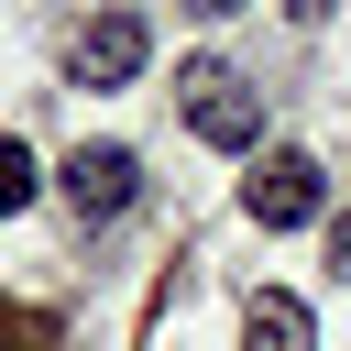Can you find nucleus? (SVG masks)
<instances>
[{
  "instance_id": "7ed1b4c3",
  "label": "nucleus",
  "mask_w": 351,
  "mask_h": 351,
  "mask_svg": "<svg viewBox=\"0 0 351 351\" xmlns=\"http://www.w3.org/2000/svg\"><path fill=\"white\" fill-rule=\"evenodd\" d=\"M55 186H66V208H77V219H121V208L143 197V165H132L121 143H77V154L55 165Z\"/></svg>"
},
{
  "instance_id": "423d86ee",
  "label": "nucleus",
  "mask_w": 351,
  "mask_h": 351,
  "mask_svg": "<svg viewBox=\"0 0 351 351\" xmlns=\"http://www.w3.org/2000/svg\"><path fill=\"white\" fill-rule=\"evenodd\" d=\"M33 186H44V176H33V154L0 132V219H22V208H33Z\"/></svg>"
},
{
  "instance_id": "20e7f679",
  "label": "nucleus",
  "mask_w": 351,
  "mask_h": 351,
  "mask_svg": "<svg viewBox=\"0 0 351 351\" xmlns=\"http://www.w3.org/2000/svg\"><path fill=\"white\" fill-rule=\"evenodd\" d=\"M143 55H154L143 11H99V22L77 33V88H132V77H143Z\"/></svg>"
},
{
  "instance_id": "1a4fd4ad",
  "label": "nucleus",
  "mask_w": 351,
  "mask_h": 351,
  "mask_svg": "<svg viewBox=\"0 0 351 351\" xmlns=\"http://www.w3.org/2000/svg\"><path fill=\"white\" fill-rule=\"evenodd\" d=\"M329 252H340V274H351V219H340V230H329Z\"/></svg>"
},
{
  "instance_id": "f03ea898",
  "label": "nucleus",
  "mask_w": 351,
  "mask_h": 351,
  "mask_svg": "<svg viewBox=\"0 0 351 351\" xmlns=\"http://www.w3.org/2000/svg\"><path fill=\"white\" fill-rule=\"evenodd\" d=\"M241 208H252L263 230H307V219L329 208V176H318V154H263V165L241 176Z\"/></svg>"
},
{
  "instance_id": "f257e3e1",
  "label": "nucleus",
  "mask_w": 351,
  "mask_h": 351,
  "mask_svg": "<svg viewBox=\"0 0 351 351\" xmlns=\"http://www.w3.org/2000/svg\"><path fill=\"white\" fill-rule=\"evenodd\" d=\"M176 110H186V132H197V143H219V154L263 143V99H252V77H241V66H219V55L176 66Z\"/></svg>"
},
{
  "instance_id": "0eeeda50",
  "label": "nucleus",
  "mask_w": 351,
  "mask_h": 351,
  "mask_svg": "<svg viewBox=\"0 0 351 351\" xmlns=\"http://www.w3.org/2000/svg\"><path fill=\"white\" fill-rule=\"evenodd\" d=\"M176 11H197V22H230V11H241V0H176Z\"/></svg>"
},
{
  "instance_id": "6e6552de",
  "label": "nucleus",
  "mask_w": 351,
  "mask_h": 351,
  "mask_svg": "<svg viewBox=\"0 0 351 351\" xmlns=\"http://www.w3.org/2000/svg\"><path fill=\"white\" fill-rule=\"evenodd\" d=\"M285 11H296V22H329V11H340V0H285Z\"/></svg>"
},
{
  "instance_id": "39448f33",
  "label": "nucleus",
  "mask_w": 351,
  "mask_h": 351,
  "mask_svg": "<svg viewBox=\"0 0 351 351\" xmlns=\"http://www.w3.org/2000/svg\"><path fill=\"white\" fill-rule=\"evenodd\" d=\"M241 351H318V318H307V296L263 285V296L241 307Z\"/></svg>"
}]
</instances>
